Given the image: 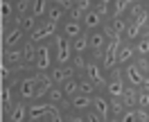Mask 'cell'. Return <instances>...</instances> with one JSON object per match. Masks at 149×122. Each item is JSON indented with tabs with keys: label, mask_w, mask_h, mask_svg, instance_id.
Masks as SVG:
<instances>
[{
	"label": "cell",
	"mask_w": 149,
	"mask_h": 122,
	"mask_svg": "<svg viewBox=\"0 0 149 122\" xmlns=\"http://www.w3.org/2000/svg\"><path fill=\"white\" fill-rule=\"evenodd\" d=\"M36 82H38V73L36 70H32V68L25 70V73L18 77L16 86H14L16 97H18V100H25V102L36 100Z\"/></svg>",
	"instance_id": "obj_1"
},
{
	"label": "cell",
	"mask_w": 149,
	"mask_h": 122,
	"mask_svg": "<svg viewBox=\"0 0 149 122\" xmlns=\"http://www.w3.org/2000/svg\"><path fill=\"white\" fill-rule=\"evenodd\" d=\"M52 45H54V63L56 66H68L70 61H72V41L65 36V34H56L54 38H52Z\"/></svg>",
	"instance_id": "obj_2"
},
{
	"label": "cell",
	"mask_w": 149,
	"mask_h": 122,
	"mask_svg": "<svg viewBox=\"0 0 149 122\" xmlns=\"http://www.w3.org/2000/svg\"><path fill=\"white\" fill-rule=\"evenodd\" d=\"M54 66V45L52 43H38V54H36V63L34 70L36 73H50V68Z\"/></svg>",
	"instance_id": "obj_3"
},
{
	"label": "cell",
	"mask_w": 149,
	"mask_h": 122,
	"mask_svg": "<svg viewBox=\"0 0 149 122\" xmlns=\"http://www.w3.org/2000/svg\"><path fill=\"white\" fill-rule=\"evenodd\" d=\"M25 29L20 25H9V27L2 29V50H11V47H20L25 43Z\"/></svg>",
	"instance_id": "obj_4"
},
{
	"label": "cell",
	"mask_w": 149,
	"mask_h": 122,
	"mask_svg": "<svg viewBox=\"0 0 149 122\" xmlns=\"http://www.w3.org/2000/svg\"><path fill=\"white\" fill-rule=\"evenodd\" d=\"M122 77H124V82H127L129 88H142L147 73H145L136 61H131V63H127V66H122Z\"/></svg>",
	"instance_id": "obj_5"
},
{
	"label": "cell",
	"mask_w": 149,
	"mask_h": 122,
	"mask_svg": "<svg viewBox=\"0 0 149 122\" xmlns=\"http://www.w3.org/2000/svg\"><path fill=\"white\" fill-rule=\"evenodd\" d=\"M84 75L88 77L97 88L106 86V82H109V73L104 70L102 61H100V59H95V56H91V61H88V66H86V73H84Z\"/></svg>",
	"instance_id": "obj_6"
},
{
	"label": "cell",
	"mask_w": 149,
	"mask_h": 122,
	"mask_svg": "<svg viewBox=\"0 0 149 122\" xmlns=\"http://www.w3.org/2000/svg\"><path fill=\"white\" fill-rule=\"evenodd\" d=\"M106 95L109 97H122L124 91H127V82H124V77H122V68H115L109 73V82H106Z\"/></svg>",
	"instance_id": "obj_7"
},
{
	"label": "cell",
	"mask_w": 149,
	"mask_h": 122,
	"mask_svg": "<svg viewBox=\"0 0 149 122\" xmlns=\"http://www.w3.org/2000/svg\"><path fill=\"white\" fill-rule=\"evenodd\" d=\"M56 27H59V25L50 23V20H43L32 34H27V38H29V41H34V43H45V41H50V38H54L56 34H59Z\"/></svg>",
	"instance_id": "obj_8"
},
{
	"label": "cell",
	"mask_w": 149,
	"mask_h": 122,
	"mask_svg": "<svg viewBox=\"0 0 149 122\" xmlns=\"http://www.w3.org/2000/svg\"><path fill=\"white\" fill-rule=\"evenodd\" d=\"M50 77H52V82H54L56 86H61V84H65L68 79H74V77H79L77 75V70H74V66L72 63H68V66H52L50 68Z\"/></svg>",
	"instance_id": "obj_9"
},
{
	"label": "cell",
	"mask_w": 149,
	"mask_h": 122,
	"mask_svg": "<svg viewBox=\"0 0 149 122\" xmlns=\"http://www.w3.org/2000/svg\"><path fill=\"white\" fill-rule=\"evenodd\" d=\"M106 43H109V36H106L104 27H102V29H95V32H91V54H93L95 59H100V56L104 54Z\"/></svg>",
	"instance_id": "obj_10"
},
{
	"label": "cell",
	"mask_w": 149,
	"mask_h": 122,
	"mask_svg": "<svg viewBox=\"0 0 149 122\" xmlns=\"http://www.w3.org/2000/svg\"><path fill=\"white\" fill-rule=\"evenodd\" d=\"M2 63L11 68H27L25 66V54H23V45L11 47V50H2Z\"/></svg>",
	"instance_id": "obj_11"
},
{
	"label": "cell",
	"mask_w": 149,
	"mask_h": 122,
	"mask_svg": "<svg viewBox=\"0 0 149 122\" xmlns=\"http://www.w3.org/2000/svg\"><path fill=\"white\" fill-rule=\"evenodd\" d=\"M84 32H86V27H84V23H81V20H74V18H70V16H68V18L61 23V34H65L70 41L79 38Z\"/></svg>",
	"instance_id": "obj_12"
},
{
	"label": "cell",
	"mask_w": 149,
	"mask_h": 122,
	"mask_svg": "<svg viewBox=\"0 0 149 122\" xmlns=\"http://www.w3.org/2000/svg\"><path fill=\"white\" fill-rule=\"evenodd\" d=\"M52 109V104L50 102H41V100H32L29 104V120L27 122H41L47 118V113Z\"/></svg>",
	"instance_id": "obj_13"
},
{
	"label": "cell",
	"mask_w": 149,
	"mask_h": 122,
	"mask_svg": "<svg viewBox=\"0 0 149 122\" xmlns=\"http://www.w3.org/2000/svg\"><path fill=\"white\" fill-rule=\"evenodd\" d=\"M7 120L11 122H27L29 120V104L25 100H16V104L11 106V111L7 113Z\"/></svg>",
	"instance_id": "obj_14"
},
{
	"label": "cell",
	"mask_w": 149,
	"mask_h": 122,
	"mask_svg": "<svg viewBox=\"0 0 149 122\" xmlns=\"http://www.w3.org/2000/svg\"><path fill=\"white\" fill-rule=\"evenodd\" d=\"M104 20H106V18H104L102 14L93 7V9L84 16V20H81V23H84L86 32H95V29H102V27H104Z\"/></svg>",
	"instance_id": "obj_15"
},
{
	"label": "cell",
	"mask_w": 149,
	"mask_h": 122,
	"mask_svg": "<svg viewBox=\"0 0 149 122\" xmlns=\"http://www.w3.org/2000/svg\"><path fill=\"white\" fill-rule=\"evenodd\" d=\"M93 109L97 113H102L104 118L109 120V118H111V113H113V109H111V97H109V95H102V93H95L93 95Z\"/></svg>",
	"instance_id": "obj_16"
},
{
	"label": "cell",
	"mask_w": 149,
	"mask_h": 122,
	"mask_svg": "<svg viewBox=\"0 0 149 122\" xmlns=\"http://www.w3.org/2000/svg\"><path fill=\"white\" fill-rule=\"evenodd\" d=\"M54 82H52V77H50V73H38V82H36V100H41V97H47V93L54 88Z\"/></svg>",
	"instance_id": "obj_17"
},
{
	"label": "cell",
	"mask_w": 149,
	"mask_h": 122,
	"mask_svg": "<svg viewBox=\"0 0 149 122\" xmlns=\"http://www.w3.org/2000/svg\"><path fill=\"white\" fill-rule=\"evenodd\" d=\"M138 59V54H136V47H133V43H122L120 45V52H118V66H127V63H131V61H136Z\"/></svg>",
	"instance_id": "obj_18"
},
{
	"label": "cell",
	"mask_w": 149,
	"mask_h": 122,
	"mask_svg": "<svg viewBox=\"0 0 149 122\" xmlns=\"http://www.w3.org/2000/svg\"><path fill=\"white\" fill-rule=\"evenodd\" d=\"M23 54H25V66L34 70V63H36V54H38V43H34V41L25 38V43H23Z\"/></svg>",
	"instance_id": "obj_19"
},
{
	"label": "cell",
	"mask_w": 149,
	"mask_h": 122,
	"mask_svg": "<svg viewBox=\"0 0 149 122\" xmlns=\"http://www.w3.org/2000/svg\"><path fill=\"white\" fill-rule=\"evenodd\" d=\"M70 109H72V111H81V113L91 111V109H93V97H91V95L77 93L72 100H70Z\"/></svg>",
	"instance_id": "obj_20"
},
{
	"label": "cell",
	"mask_w": 149,
	"mask_h": 122,
	"mask_svg": "<svg viewBox=\"0 0 149 122\" xmlns=\"http://www.w3.org/2000/svg\"><path fill=\"white\" fill-rule=\"evenodd\" d=\"M14 86L9 84H2V91H0V102H2V113H9L11 106L16 104V100H14Z\"/></svg>",
	"instance_id": "obj_21"
},
{
	"label": "cell",
	"mask_w": 149,
	"mask_h": 122,
	"mask_svg": "<svg viewBox=\"0 0 149 122\" xmlns=\"http://www.w3.org/2000/svg\"><path fill=\"white\" fill-rule=\"evenodd\" d=\"M68 18V9H63L61 5H50V11H47V18L45 20H50V23H54V25H61L63 20Z\"/></svg>",
	"instance_id": "obj_22"
},
{
	"label": "cell",
	"mask_w": 149,
	"mask_h": 122,
	"mask_svg": "<svg viewBox=\"0 0 149 122\" xmlns=\"http://www.w3.org/2000/svg\"><path fill=\"white\" fill-rule=\"evenodd\" d=\"M50 5H52V0H34L32 7H29V14H34L36 18L45 20L47 18V11H50Z\"/></svg>",
	"instance_id": "obj_23"
},
{
	"label": "cell",
	"mask_w": 149,
	"mask_h": 122,
	"mask_svg": "<svg viewBox=\"0 0 149 122\" xmlns=\"http://www.w3.org/2000/svg\"><path fill=\"white\" fill-rule=\"evenodd\" d=\"M72 50H74V54H86V52H91V32H84L79 38H74Z\"/></svg>",
	"instance_id": "obj_24"
},
{
	"label": "cell",
	"mask_w": 149,
	"mask_h": 122,
	"mask_svg": "<svg viewBox=\"0 0 149 122\" xmlns=\"http://www.w3.org/2000/svg\"><path fill=\"white\" fill-rule=\"evenodd\" d=\"M18 18H20L18 25L25 29V34H32V32L41 25V18H36V16H34V14H29V11L25 14V16H18Z\"/></svg>",
	"instance_id": "obj_25"
},
{
	"label": "cell",
	"mask_w": 149,
	"mask_h": 122,
	"mask_svg": "<svg viewBox=\"0 0 149 122\" xmlns=\"http://www.w3.org/2000/svg\"><path fill=\"white\" fill-rule=\"evenodd\" d=\"M138 91L140 88H129V86H127V91L122 95V102H124L127 109H136V106H138Z\"/></svg>",
	"instance_id": "obj_26"
},
{
	"label": "cell",
	"mask_w": 149,
	"mask_h": 122,
	"mask_svg": "<svg viewBox=\"0 0 149 122\" xmlns=\"http://www.w3.org/2000/svg\"><path fill=\"white\" fill-rule=\"evenodd\" d=\"M79 93H81V95H91V97H93V95L97 93V86H95L86 75H79Z\"/></svg>",
	"instance_id": "obj_27"
},
{
	"label": "cell",
	"mask_w": 149,
	"mask_h": 122,
	"mask_svg": "<svg viewBox=\"0 0 149 122\" xmlns=\"http://www.w3.org/2000/svg\"><path fill=\"white\" fill-rule=\"evenodd\" d=\"M61 88H63V93L68 100H72L74 95L79 93V77H74V79H68L65 84H61Z\"/></svg>",
	"instance_id": "obj_28"
},
{
	"label": "cell",
	"mask_w": 149,
	"mask_h": 122,
	"mask_svg": "<svg viewBox=\"0 0 149 122\" xmlns=\"http://www.w3.org/2000/svg\"><path fill=\"white\" fill-rule=\"evenodd\" d=\"M88 61L91 59H86V54H72V63L74 66V70H77V75H84L86 73V66H88Z\"/></svg>",
	"instance_id": "obj_29"
},
{
	"label": "cell",
	"mask_w": 149,
	"mask_h": 122,
	"mask_svg": "<svg viewBox=\"0 0 149 122\" xmlns=\"http://www.w3.org/2000/svg\"><path fill=\"white\" fill-rule=\"evenodd\" d=\"M133 47H136V54L138 56H149V36L142 34V36L133 43Z\"/></svg>",
	"instance_id": "obj_30"
},
{
	"label": "cell",
	"mask_w": 149,
	"mask_h": 122,
	"mask_svg": "<svg viewBox=\"0 0 149 122\" xmlns=\"http://www.w3.org/2000/svg\"><path fill=\"white\" fill-rule=\"evenodd\" d=\"M32 2L34 0H14V5H16V16H25L32 7Z\"/></svg>",
	"instance_id": "obj_31"
},
{
	"label": "cell",
	"mask_w": 149,
	"mask_h": 122,
	"mask_svg": "<svg viewBox=\"0 0 149 122\" xmlns=\"http://www.w3.org/2000/svg\"><path fill=\"white\" fill-rule=\"evenodd\" d=\"M65 120H68V122H86V113L68 109V111H65Z\"/></svg>",
	"instance_id": "obj_32"
},
{
	"label": "cell",
	"mask_w": 149,
	"mask_h": 122,
	"mask_svg": "<svg viewBox=\"0 0 149 122\" xmlns=\"http://www.w3.org/2000/svg\"><path fill=\"white\" fill-rule=\"evenodd\" d=\"M120 122H140L138 111H136V109H127V111L120 115Z\"/></svg>",
	"instance_id": "obj_33"
},
{
	"label": "cell",
	"mask_w": 149,
	"mask_h": 122,
	"mask_svg": "<svg viewBox=\"0 0 149 122\" xmlns=\"http://www.w3.org/2000/svg\"><path fill=\"white\" fill-rule=\"evenodd\" d=\"M136 109H147L149 111V93L142 91V88L138 91V106H136Z\"/></svg>",
	"instance_id": "obj_34"
},
{
	"label": "cell",
	"mask_w": 149,
	"mask_h": 122,
	"mask_svg": "<svg viewBox=\"0 0 149 122\" xmlns=\"http://www.w3.org/2000/svg\"><path fill=\"white\" fill-rule=\"evenodd\" d=\"M86 122H106V118L102 113H97L95 109H91V111H86Z\"/></svg>",
	"instance_id": "obj_35"
},
{
	"label": "cell",
	"mask_w": 149,
	"mask_h": 122,
	"mask_svg": "<svg viewBox=\"0 0 149 122\" xmlns=\"http://www.w3.org/2000/svg\"><path fill=\"white\" fill-rule=\"evenodd\" d=\"M52 2H54V5H61V7H63V9H72V5H74V0H52Z\"/></svg>",
	"instance_id": "obj_36"
},
{
	"label": "cell",
	"mask_w": 149,
	"mask_h": 122,
	"mask_svg": "<svg viewBox=\"0 0 149 122\" xmlns=\"http://www.w3.org/2000/svg\"><path fill=\"white\" fill-rule=\"evenodd\" d=\"M142 91H147V93H149V75L145 77V84H142Z\"/></svg>",
	"instance_id": "obj_37"
},
{
	"label": "cell",
	"mask_w": 149,
	"mask_h": 122,
	"mask_svg": "<svg viewBox=\"0 0 149 122\" xmlns=\"http://www.w3.org/2000/svg\"><path fill=\"white\" fill-rule=\"evenodd\" d=\"M106 122H120V118H115V115H111V118H109Z\"/></svg>",
	"instance_id": "obj_38"
},
{
	"label": "cell",
	"mask_w": 149,
	"mask_h": 122,
	"mask_svg": "<svg viewBox=\"0 0 149 122\" xmlns=\"http://www.w3.org/2000/svg\"><path fill=\"white\" fill-rule=\"evenodd\" d=\"M136 2H142V5H145V0H136Z\"/></svg>",
	"instance_id": "obj_39"
},
{
	"label": "cell",
	"mask_w": 149,
	"mask_h": 122,
	"mask_svg": "<svg viewBox=\"0 0 149 122\" xmlns=\"http://www.w3.org/2000/svg\"><path fill=\"white\" fill-rule=\"evenodd\" d=\"M41 122H47V120H41Z\"/></svg>",
	"instance_id": "obj_40"
},
{
	"label": "cell",
	"mask_w": 149,
	"mask_h": 122,
	"mask_svg": "<svg viewBox=\"0 0 149 122\" xmlns=\"http://www.w3.org/2000/svg\"><path fill=\"white\" fill-rule=\"evenodd\" d=\"M7 122H11V120H7Z\"/></svg>",
	"instance_id": "obj_41"
},
{
	"label": "cell",
	"mask_w": 149,
	"mask_h": 122,
	"mask_svg": "<svg viewBox=\"0 0 149 122\" xmlns=\"http://www.w3.org/2000/svg\"><path fill=\"white\" fill-rule=\"evenodd\" d=\"M74 2H77V0H74Z\"/></svg>",
	"instance_id": "obj_42"
}]
</instances>
